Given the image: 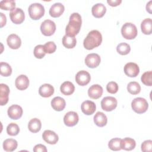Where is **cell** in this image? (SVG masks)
Here are the masks:
<instances>
[{"label": "cell", "mask_w": 152, "mask_h": 152, "mask_svg": "<svg viewBox=\"0 0 152 152\" xmlns=\"http://www.w3.org/2000/svg\"><path fill=\"white\" fill-rule=\"evenodd\" d=\"M0 73L2 76L8 77L12 73L11 66L7 62H1L0 63Z\"/></svg>", "instance_id": "1f68e13d"}, {"label": "cell", "mask_w": 152, "mask_h": 152, "mask_svg": "<svg viewBox=\"0 0 152 152\" xmlns=\"http://www.w3.org/2000/svg\"><path fill=\"white\" fill-rule=\"evenodd\" d=\"M15 2L13 0H3L0 2V8L4 10H12L15 8Z\"/></svg>", "instance_id": "e575fe53"}, {"label": "cell", "mask_w": 152, "mask_h": 152, "mask_svg": "<svg viewBox=\"0 0 152 152\" xmlns=\"http://www.w3.org/2000/svg\"><path fill=\"white\" fill-rule=\"evenodd\" d=\"M106 12V8L102 3H97L94 5L91 8L93 15L96 18H101L103 17Z\"/></svg>", "instance_id": "44dd1931"}, {"label": "cell", "mask_w": 152, "mask_h": 152, "mask_svg": "<svg viewBox=\"0 0 152 152\" xmlns=\"http://www.w3.org/2000/svg\"><path fill=\"white\" fill-rule=\"evenodd\" d=\"M82 23L81 17L78 12L72 13L69 17V21L65 28L66 35L75 37L81 28Z\"/></svg>", "instance_id": "6da1fadb"}, {"label": "cell", "mask_w": 152, "mask_h": 152, "mask_svg": "<svg viewBox=\"0 0 152 152\" xmlns=\"http://www.w3.org/2000/svg\"><path fill=\"white\" fill-rule=\"evenodd\" d=\"M117 100L114 97L106 96L101 101L102 109L106 112H110L114 110L117 106Z\"/></svg>", "instance_id": "52a82bcc"}, {"label": "cell", "mask_w": 152, "mask_h": 152, "mask_svg": "<svg viewBox=\"0 0 152 152\" xmlns=\"http://www.w3.org/2000/svg\"><path fill=\"white\" fill-rule=\"evenodd\" d=\"M43 46L46 53H53L56 49V46L53 42H48L46 43Z\"/></svg>", "instance_id": "f35d334b"}, {"label": "cell", "mask_w": 152, "mask_h": 152, "mask_svg": "<svg viewBox=\"0 0 152 152\" xmlns=\"http://www.w3.org/2000/svg\"><path fill=\"white\" fill-rule=\"evenodd\" d=\"M127 90L130 94L135 95L140 92L141 86L137 82L131 81L127 86Z\"/></svg>", "instance_id": "4dcf8cb0"}, {"label": "cell", "mask_w": 152, "mask_h": 152, "mask_svg": "<svg viewBox=\"0 0 152 152\" xmlns=\"http://www.w3.org/2000/svg\"><path fill=\"white\" fill-rule=\"evenodd\" d=\"M102 42V36L97 30L90 31L83 42L84 47L87 50H91L100 46Z\"/></svg>", "instance_id": "7a4b0ae2"}, {"label": "cell", "mask_w": 152, "mask_h": 152, "mask_svg": "<svg viewBox=\"0 0 152 152\" xmlns=\"http://www.w3.org/2000/svg\"><path fill=\"white\" fill-rule=\"evenodd\" d=\"M0 104L4 106L8 102L10 88L7 84L1 83L0 84Z\"/></svg>", "instance_id": "ffe728a7"}, {"label": "cell", "mask_w": 152, "mask_h": 152, "mask_svg": "<svg viewBox=\"0 0 152 152\" xmlns=\"http://www.w3.org/2000/svg\"><path fill=\"white\" fill-rule=\"evenodd\" d=\"M8 46L12 49H18L21 45V40L20 37L15 34L9 35L7 39Z\"/></svg>", "instance_id": "9a60e30c"}, {"label": "cell", "mask_w": 152, "mask_h": 152, "mask_svg": "<svg viewBox=\"0 0 152 152\" xmlns=\"http://www.w3.org/2000/svg\"><path fill=\"white\" fill-rule=\"evenodd\" d=\"M81 109L85 115H91L96 110L95 103L90 100H86L83 102L81 105Z\"/></svg>", "instance_id": "e0dca14e"}, {"label": "cell", "mask_w": 152, "mask_h": 152, "mask_svg": "<svg viewBox=\"0 0 152 152\" xmlns=\"http://www.w3.org/2000/svg\"><path fill=\"white\" fill-rule=\"evenodd\" d=\"M131 107L133 110L138 113H143L145 112L148 107L147 101L142 97L135 98L131 102Z\"/></svg>", "instance_id": "5b68a950"}, {"label": "cell", "mask_w": 152, "mask_h": 152, "mask_svg": "<svg viewBox=\"0 0 152 152\" xmlns=\"http://www.w3.org/2000/svg\"><path fill=\"white\" fill-rule=\"evenodd\" d=\"M40 30L42 33L46 36H52L56 30V24L50 20H46L41 24Z\"/></svg>", "instance_id": "8992f818"}, {"label": "cell", "mask_w": 152, "mask_h": 152, "mask_svg": "<svg viewBox=\"0 0 152 152\" xmlns=\"http://www.w3.org/2000/svg\"><path fill=\"white\" fill-rule=\"evenodd\" d=\"M10 17L12 23L16 24H20L24 21L25 14L22 9L15 8L10 11Z\"/></svg>", "instance_id": "ba28073f"}, {"label": "cell", "mask_w": 152, "mask_h": 152, "mask_svg": "<svg viewBox=\"0 0 152 152\" xmlns=\"http://www.w3.org/2000/svg\"><path fill=\"white\" fill-rule=\"evenodd\" d=\"M79 117L78 114L73 111L67 112L64 117V122L67 126H75L78 122Z\"/></svg>", "instance_id": "7c38bea8"}, {"label": "cell", "mask_w": 152, "mask_h": 152, "mask_svg": "<svg viewBox=\"0 0 152 152\" xmlns=\"http://www.w3.org/2000/svg\"><path fill=\"white\" fill-rule=\"evenodd\" d=\"M23 112V109L20 106L13 104L8 107L7 113L11 119L17 120L22 116Z\"/></svg>", "instance_id": "4fadbf2b"}, {"label": "cell", "mask_w": 152, "mask_h": 152, "mask_svg": "<svg viewBox=\"0 0 152 152\" xmlns=\"http://www.w3.org/2000/svg\"><path fill=\"white\" fill-rule=\"evenodd\" d=\"M0 15H1V27H3L6 24L7 18H6V16L2 12H1Z\"/></svg>", "instance_id": "ee69618b"}, {"label": "cell", "mask_w": 152, "mask_h": 152, "mask_svg": "<svg viewBox=\"0 0 152 152\" xmlns=\"http://www.w3.org/2000/svg\"><path fill=\"white\" fill-rule=\"evenodd\" d=\"M103 88L99 84L92 85L88 90V96L93 99H97L100 98L103 94Z\"/></svg>", "instance_id": "2e32d148"}, {"label": "cell", "mask_w": 152, "mask_h": 152, "mask_svg": "<svg viewBox=\"0 0 152 152\" xmlns=\"http://www.w3.org/2000/svg\"><path fill=\"white\" fill-rule=\"evenodd\" d=\"M77 44V40L75 37L64 35L62 38V45L68 49L74 48Z\"/></svg>", "instance_id": "f546056e"}, {"label": "cell", "mask_w": 152, "mask_h": 152, "mask_svg": "<svg viewBox=\"0 0 152 152\" xmlns=\"http://www.w3.org/2000/svg\"><path fill=\"white\" fill-rule=\"evenodd\" d=\"M65 10V7L60 2L55 3L53 4L49 9V13L50 15L52 17L56 18L60 17L64 12Z\"/></svg>", "instance_id": "ac0fdd59"}, {"label": "cell", "mask_w": 152, "mask_h": 152, "mask_svg": "<svg viewBox=\"0 0 152 152\" xmlns=\"http://www.w3.org/2000/svg\"><path fill=\"white\" fill-rule=\"evenodd\" d=\"M107 2L112 7H116L122 2L121 0H107Z\"/></svg>", "instance_id": "7bdbcfd3"}, {"label": "cell", "mask_w": 152, "mask_h": 152, "mask_svg": "<svg viewBox=\"0 0 152 152\" xmlns=\"http://www.w3.org/2000/svg\"><path fill=\"white\" fill-rule=\"evenodd\" d=\"M19 126L15 123H11L7 127V132L9 135L15 136L19 133Z\"/></svg>", "instance_id": "d590c367"}, {"label": "cell", "mask_w": 152, "mask_h": 152, "mask_svg": "<svg viewBox=\"0 0 152 152\" xmlns=\"http://www.w3.org/2000/svg\"><path fill=\"white\" fill-rule=\"evenodd\" d=\"M100 61V57L98 54L95 53H90L85 58V64L88 68H94L99 66Z\"/></svg>", "instance_id": "9c48e42d"}, {"label": "cell", "mask_w": 152, "mask_h": 152, "mask_svg": "<svg viewBox=\"0 0 152 152\" xmlns=\"http://www.w3.org/2000/svg\"><path fill=\"white\" fill-rule=\"evenodd\" d=\"M42 128L41 121L37 118L31 119L28 124V128L29 131L33 133L39 132Z\"/></svg>", "instance_id": "4316f807"}, {"label": "cell", "mask_w": 152, "mask_h": 152, "mask_svg": "<svg viewBox=\"0 0 152 152\" xmlns=\"http://www.w3.org/2000/svg\"><path fill=\"white\" fill-rule=\"evenodd\" d=\"M60 90L63 94L69 96L74 93L75 90V86L70 81H65L61 84Z\"/></svg>", "instance_id": "484cf974"}, {"label": "cell", "mask_w": 152, "mask_h": 152, "mask_svg": "<svg viewBox=\"0 0 152 152\" xmlns=\"http://www.w3.org/2000/svg\"><path fill=\"white\" fill-rule=\"evenodd\" d=\"M124 72L129 77H135L140 72L138 65L134 62H128L124 66Z\"/></svg>", "instance_id": "30bf717a"}, {"label": "cell", "mask_w": 152, "mask_h": 152, "mask_svg": "<svg viewBox=\"0 0 152 152\" xmlns=\"http://www.w3.org/2000/svg\"><path fill=\"white\" fill-rule=\"evenodd\" d=\"M91 77L90 74L84 70L78 71L75 75V81L77 83L81 86L87 85L90 81Z\"/></svg>", "instance_id": "8fae6325"}, {"label": "cell", "mask_w": 152, "mask_h": 152, "mask_svg": "<svg viewBox=\"0 0 152 152\" xmlns=\"http://www.w3.org/2000/svg\"><path fill=\"white\" fill-rule=\"evenodd\" d=\"M107 91L110 94H115L118 90V85L116 82L110 81L106 86Z\"/></svg>", "instance_id": "ab89813d"}, {"label": "cell", "mask_w": 152, "mask_h": 152, "mask_svg": "<svg viewBox=\"0 0 152 152\" xmlns=\"http://www.w3.org/2000/svg\"><path fill=\"white\" fill-rule=\"evenodd\" d=\"M17 141L12 138L7 139L3 142V148L5 151L8 152L14 151L17 148Z\"/></svg>", "instance_id": "83f0119b"}, {"label": "cell", "mask_w": 152, "mask_h": 152, "mask_svg": "<svg viewBox=\"0 0 152 152\" xmlns=\"http://www.w3.org/2000/svg\"><path fill=\"white\" fill-rule=\"evenodd\" d=\"M121 138H112L109 141L108 143V147L110 150L113 151H119L121 150Z\"/></svg>", "instance_id": "d6a6232c"}, {"label": "cell", "mask_w": 152, "mask_h": 152, "mask_svg": "<svg viewBox=\"0 0 152 152\" xmlns=\"http://www.w3.org/2000/svg\"><path fill=\"white\" fill-rule=\"evenodd\" d=\"M54 93L53 87L49 84H44L42 85L39 89V94L43 97H49Z\"/></svg>", "instance_id": "7402d4cb"}, {"label": "cell", "mask_w": 152, "mask_h": 152, "mask_svg": "<svg viewBox=\"0 0 152 152\" xmlns=\"http://www.w3.org/2000/svg\"><path fill=\"white\" fill-rule=\"evenodd\" d=\"M30 17L34 20H39L45 14V8L40 3L31 4L28 9Z\"/></svg>", "instance_id": "277c9868"}, {"label": "cell", "mask_w": 152, "mask_h": 152, "mask_svg": "<svg viewBox=\"0 0 152 152\" xmlns=\"http://www.w3.org/2000/svg\"><path fill=\"white\" fill-rule=\"evenodd\" d=\"M141 150L144 152H151L152 141L150 140L144 141L141 144Z\"/></svg>", "instance_id": "60d3db41"}, {"label": "cell", "mask_w": 152, "mask_h": 152, "mask_svg": "<svg viewBox=\"0 0 152 152\" xmlns=\"http://www.w3.org/2000/svg\"><path fill=\"white\" fill-rule=\"evenodd\" d=\"M141 28L144 34H151L152 33V20L150 18L144 19L141 24Z\"/></svg>", "instance_id": "f1b7e54d"}, {"label": "cell", "mask_w": 152, "mask_h": 152, "mask_svg": "<svg viewBox=\"0 0 152 152\" xmlns=\"http://www.w3.org/2000/svg\"><path fill=\"white\" fill-rule=\"evenodd\" d=\"M136 145L135 141L131 138L126 137L124 139H121V149L126 151H131L133 150Z\"/></svg>", "instance_id": "cb8c5ba5"}, {"label": "cell", "mask_w": 152, "mask_h": 152, "mask_svg": "<svg viewBox=\"0 0 152 152\" xmlns=\"http://www.w3.org/2000/svg\"><path fill=\"white\" fill-rule=\"evenodd\" d=\"M116 50L121 55H125L129 53L131 47L129 45L126 43H121L116 47Z\"/></svg>", "instance_id": "836d02e7"}, {"label": "cell", "mask_w": 152, "mask_h": 152, "mask_svg": "<svg viewBox=\"0 0 152 152\" xmlns=\"http://www.w3.org/2000/svg\"><path fill=\"white\" fill-rule=\"evenodd\" d=\"M15 85L19 90H26L29 86L28 78L25 75H20L15 79Z\"/></svg>", "instance_id": "d6986e66"}, {"label": "cell", "mask_w": 152, "mask_h": 152, "mask_svg": "<svg viewBox=\"0 0 152 152\" xmlns=\"http://www.w3.org/2000/svg\"><path fill=\"white\" fill-rule=\"evenodd\" d=\"M94 122L97 126L103 127L107 124V118L104 113L97 112L94 116Z\"/></svg>", "instance_id": "d4e9b609"}, {"label": "cell", "mask_w": 152, "mask_h": 152, "mask_svg": "<svg viewBox=\"0 0 152 152\" xmlns=\"http://www.w3.org/2000/svg\"><path fill=\"white\" fill-rule=\"evenodd\" d=\"M42 138L45 142L49 144H55L59 140L58 135L51 130H45L42 134Z\"/></svg>", "instance_id": "5bb4252c"}, {"label": "cell", "mask_w": 152, "mask_h": 152, "mask_svg": "<svg viewBox=\"0 0 152 152\" xmlns=\"http://www.w3.org/2000/svg\"><path fill=\"white\" fill-rule=\"evenodd\" d=\"M151 2L152 1H150L147 4V5H146V10H147V11H148L149 13H151Z\"/></svg>", "instance_id": "f6af8a7d"}, {"label": "cell", "mask_w": 152, "mask_h": 152, "mask_svg": "<svg viewBox=\"0 0 152 152\" xmlns=\"http://www.w3.org/2000/svg\"><path fill=\"white\" fill-rule=\"evenodd\" d=\"M33 151L34 152H46L47 151V149L45 145L39 144H37L34 146V147L33 148Z\"/></svg>", "instance_id": "b9f144b4"}, {"label": "cell", "mask_w": 152, "mask_h": 152, "mask_svg": "<svg viewBox=\"0 0 152 152\" xmlns=\"http://www.w3.org/2000/svg\"><path fill=\"white\" fill-rule=\"evenodd\" d=\"M142 83L145 86H151L152 85V72L151 71L145 72L141 77Z\"/></svg>", "instance_id": "8d00e7d4"}, {"label": "cell", "mask_w": 152, "mask_h": 152, "mask_svg": "<svg viewBox=\"0 0 152 152\" xmlns=\"http://www.w3.org/2000/svg\"><path fill=\"white\" fill-rule=\"evenodd\" d=\"M66 103L65 100L61 97H55L51 101V106L56 111H62L65 107Z\"/></svg>", "instance_id": "603a6c76"}, {"label": "cell", "mask_w": 152, "mask_h": 152, "mask_svg": "<svg viewBox=\"0 0 152 152\" xmlns=\"http://www.w3.org/2000/svg\"><path fill=\"white\" fill-rule=\"evenodd\" d=\"M121 33L124 38L126 39H134L136 37L138 33L137 27L131 23H126L121 28Z\"/></svg>", "instance_id": "3957f363"}, {"label": "cell", "mask_w": 152, "mask_h": 152, "mask_svg": "<svg viewBox=\"0 0 152 152\" xmlns=\"http://www.w3.org/2000/svg\"><path fill=\"white\" fill-rule=\"evenodd\" d=\"M34 56L38 59H42L45 56V52L44 50V46L42 45H37L33 51Z\"/></svg>", "instance_id": "74e56055"}]
</instances>
